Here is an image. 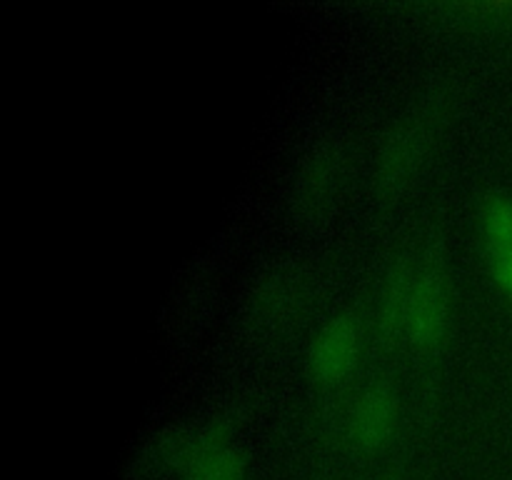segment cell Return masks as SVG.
<instances>
[{
    "instance_id": "obj_1",
    "label": "cell",
    "mask_w": 512,
    "mask_h": 480,
    "mask_svg": "<svg viewBox=\"0 0 512 480\" xmlns=\"http://www.w3.org/2000/svg\"><path fill=\"white\" fill-rule=\"evenodd\" d=\"M453 313V288L445 260L438 253L415 265L410 290L405 338L418 350H433L443 343Z\"/></svg>"
},
{
    "instance_id": "obj_2",
    "label": "cell",
    "mask_w": 512,
    "mask_h": 480,
    "mask_svg": "<svg viewBox=\"0 0 512 480\" xmlns=\"http://www.w3.org/2000/svg\"><path fill=\"white\" fill-rule=\"evenodd\" d=\"M363 355V323L355 313H335L315 330L308 368L318 383L335 385L348 378Z\"/></svg>"
},
{
    "instance_id": "obj_3",
    "label": "cell",
    "mask_w": 512,
    "mask_h": 480,
    "mask_svg": "<svg viewBox=\"0 0 512 480\" xmlns=\"http://www.w3.org/2000/svg\"><path fill=\"white\" fill-rule=\"evenodd\" d=\"M400 418L398 390L388 380H370L363 385L348 410V438L363 453L385 448L393 438Z\"/></svg>"
},
{
    "instance_id": "obj_4",
    "label": "cell",
    "mask_w": 512,
    "mask_h": 480,
    "mask_svg": "<svg viewBox=\"0 0 512 480\" xmlns=\"http://www.w3.org/2000/svg\"><path fill=\"white\" fill-rule=\"evenodd\" d=\"M428 143L425 123L405 120L383 138L375 160V185L383 198H395L418 170Z\"/></svg>"
},
{
    "instance_id": "obj_5",
    "label": "cell",
    "mask_w": 512,
    "mask_h": 480,
    "mask_svg": "<svg viewBox=\"0 0 512 480\" xmlns=\"http://www.w3.org/2000/svg\"><path fill=\"white\" fill-rule=\"evenodd\" d=\"M343 165V150L338 145H323L308 155L293 188V205L300 218L313 220L333 205L343 183Z\"/></svg>"
},
{
    "instance_id": "obj_6",
    "label": "cell",
    "mask_w": 512,
    "mask_h": 480,
    "mask_svg": "<svg viewBox=\"0 0 512 480\" xmlns=\"http://www.w3.org/2000/svg\"><path fill=\"white\" fill-rule=\"evenodd\" d=\"M415 263L398 258L385 273L383 285L378 290V303H375V330L385 340H393L395 335H405V318H408L410 290H413Z\"/></svg>"
},
{
    "instance_id": "obj_7",
    "label": "cell",
    "mask_w": 512,
    "mask_h": 480,
    "mask_svg": "<svg viewBox=\"0 0 512 480\" xmlns=\"http://www.w3.org/2000/svg\"><path fill=\"white\" fill-rule=\"evenodd\" d=\"M195 455V425H183V428H168L155 435L140 453V473L145 475H163L168 470H180Z\"/></svg>"
},
{
    "instance_id": "obj_8",
    "label": "cell",
    "mask_w": 512,
    "mask_h": 480,
    "mask_svg": "<svg viewBox=\"0 0 512 480\" xmlns=\"http://www.w3.org/2000/svg\"><path fill=\"white\" fill-rule=\"evenodd\" d=\"M248 460L235 443L205 448L183 468V480H245Z\"/></svg>"
},
{
    "instance_id": "obj_9",
    "label": "cell",
    "mask_w": 512,
    "mask_h": 480,
    "mask_svg": "<svg viewBox=\"0 0 512 480\" xmlns=\"http://www.w3.org/2000/svg\"><path fill=\"white\" fill-rule=\"evenodd\" d=\"M300 298H303V288H300L298 278L288 273H275L260 285L255 308H258L260 318L268 323H283L298 308Z\"/></svg>"
},
{
    "instance_id": "obj_10",
    "label": "cell",
    "mask_w": 512,
    "mask_h": 480,
    "mask_svg": "<svg viewBox=\"0 0 512 480\" xmlns=\"http://www.w3.org/2000/svg\"><path fill=\"white\" fill-rule=\"evenodd\" d=\"M483 230L493 253L512 250V198L493 195L483 205Z\"/></svg>"
},
{
    "instance_id": "obj_11",
    "label": "cell",
    "mask_w": 512,
    "mask_h": 480,
    "mask_svg": "<svg viewBox=\"0 0 512 480\" xmlns=\"http://www.w3.org/2000/svg\"><path fill=\"white\" fill-rule=\"evenodd\" d=\"M493 275L500 288L512 295V250L510 253H493Z\"/></svg>"
}]
</instances>
